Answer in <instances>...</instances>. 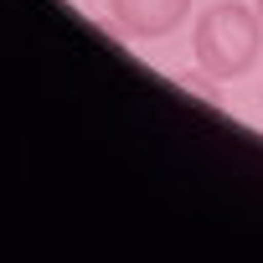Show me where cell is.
Here are the masks:
<instances>
[{"instance_id":"cell-1","label":"cell","mask_w":263,"mask_h":263,"mask_svg":"<svg viewBox=\"0 0 263 263\" xmlns=\"http://www.w3.org/2000/svg\"><path fill=\"white\" fill-rule=\"evenodd\" d=\"M191 47H196V67L206 78H217V83L242 78L258 62V52H263V16H258V6L248 11L242 0H217V6H206L201 21H196Z\"/></svg>"},{"instance_id":"cell-2","label":"cell","mask_w":263,"mask_h":263,"mask_svg":"<svg viewBox=\"0 0 263 263\" xmlns=\"http://www.w3.org/2000/svg\"><path fill=\"white\" fill-rule=\"evenodd\" d=\"M191 11V0H108V21L129 42H155L171 36Z\"/></svg>"},{"instance_id":"cell-3","label":"cell","mask_w":263,"mask_h":263,"mask_svg":"<svg viewBox=\"0 0 263 263\" xmlns=\"http://www.w3.org/2000/svg\"><path fill=\"white\" fill-rule=\"evenodd\" d=\"M253 6H258V16H263V0H253Z\"/></svg>"}]
</instances>
